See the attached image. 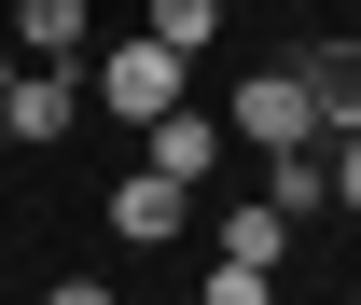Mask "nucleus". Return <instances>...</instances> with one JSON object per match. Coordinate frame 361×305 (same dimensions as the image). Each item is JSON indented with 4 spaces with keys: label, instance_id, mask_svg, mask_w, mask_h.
Instances as JSON below:
<instances>
[{
    "label": "nucleus",
    "instance_id": "nucleus-7",
    "mask_svg": "<svg viewBox=\"0 0 361 305\" xmlns=\"http://www.w3.org/2000/svg\"><path fill=\"white\" fill-rule=\"evenodd\" d=\"M14 42L42 56V70H70L84 56V0H14Z\"/></svg>",
    "mask_w": 361,
    "mask_h": 305
},
{
    "label": "nucleus",
    "instance_id": "nucleus-2",
    "mask_svg": "<svg viewBox=\"0 0 361 305\" xmlns=\"http://www.w3.org/2000/svg\"><path fill=\"white\" fill-rule=\"evenodd\" d=\"M223 125H236V139H264V153H306V139H319V97H306V70H250Z\"/></svg>",
    "mask_w": 361,
    "mask_h": 305
},
{
    "label": "nucleus",
    "instance_id": "nucleus-6",
    "mask_svg": "<svg viewBox=\"0 0 361 305\" xmlns=\"http://www.w3.org/2000/svg\"><path fill=\"white\" fill-rule=\"evenodd\" d=\"M209 153H223V111H153V167L167 180H209Z\"/></svg>",
    "mask_w": 361,
    "mask_h": 305
},
{
    "label": "nucleus",
    "instance_id": "nucleus-14",
    "mask_svg": "<svg viewBox=\"0 0 361 305\" xmlns=\"http://www.w3.org/2000/svg\"><path fill=\"white\" fill-rule=\"evenodd\" d=\"M0 84H14V56H0Z\"/></svg>",
    "mask_w": 361,
    "mask_h": 305
},
{
    "label": "nucleus",
    "instance_id": "nucleus-5",
    "mask_svg": "<svg viewBox=\"0 0 361 305\" xmlns=\"http://www.w3.org/2000/svg\"><path fill=\"white\" fill-rule=\"evenodd\" d=\"M306 70V97H319V139H361V42H319V56H292Z\"/></svg>",
    "mask_w": 361,
    "mask_h": 305
},
{
    "label": "nucleus",
    "instance_id": "nucleus-12",
    "mask_svg": "<svg viewBox=\"0 0 361 305\" xmlns=\"http://www.w3.org/2000/svg\"><path fill=\"white\" fill-rule=\"evenodd\" d=\"M334 194H348V208H361V139H334Z\"/></svg>",
    "mask_w": 361,
    "mask_h": 305
},
{
    "label": "nucleus",
    "instance_id": "nucleus-1",
    "mask_svg": "<svg viewBox=\"0 0 361 305\" xmlns=\"http://www.w3.org/2000/svg\"><path fill=\"white\" fill-rule=\"evenodd\" d=\"M84 97H97V111H126V125H153V111H180V56L153 42V28H126V42H97Z\"/></svg>",
    "mask_w": 361,
    "mask_h": 305
},
{
    "label": "nucleus",
    "instance_id": "nucleus-10",
    "mask_svg": "<svg viewBox=\"0 0 361 305\" xmlns=\"http://www.w3.org/2000/svg\"><path fill=\"white\" fill-rule=\"evenodd\" d=\"M209 28H223V0H153V42H167V56H195Z\"/></svg>",
    "mask_w": 361,
    "mask_h": 305
},
{
    "label": "nucleus",
    "instance_id": "nucleus-15",
    "mask_svg": "<svg viewBox=\"0 0 361 305\" xmlns=\"http://www.w3.org/2000/svg\"><path fill=\"white\" fill-rule=\"evenodd\" d=\"M348 305H361V292H348Z\"/></svg>",
    "mask_w": 361,
    "mask_h": 305
},
{
    "label": "nucleus",
    "instance_id": "nucleus-11",
    "mask_svg": "<svg viewBox=\"0 0 361 305\" xmlns=\"http://www.w3.org/2000/svg\"><path fill=\"white\" fill-rule=\"evenodd\" d=\"M209 305H264V263H209Z\"/></svg>",
    "mask_w": 361,
    "mask_h": 305
},
{
    "label": "nucleus",
    "instance_id": "nucleus-4",
    "mask_svg": "<svg viewBox=\"0 0 361 305\" xmlns=\"http://www.w3.org/2000/svg\"><path fill=\"white\" fill-rule=\"evenodd\" d=\"M180 194H195V180H167V167H139L126 194H111V208H97V222H111V236H126V250H167V236H180Z\"/></svg>",
    "mask_w": 361,
    "mask_h": 305
},
{
    "label": "nucleus",
    "instance_id": "nucleus-13",
    "mask_svg": "<svg viewBox=\"0 0 361 305\" xmlns=\"http://www.w3.org/2000/svg\"><path fill=\"white\" fill-rule=\"evenodd\" d=\"M42 305H111V292H97V278H56V292H42Z\"/></svg>",
    "mask_w": 361,
    "mask_h": 305
},
{
    "label": "nucleus",
    "instance_id": "nucleus-3",
    "mask_svg": "<svg viewBox=\"0 0 361 305\" xmlns=\"http://www.w3.org/2000/svg\"><path fill=\"white\" fill-rule=\"evenodd\" d=\"M84 111H97V97L70 84V70H42V56H28V70L0 84V125H14V139H70V125H84Z\"/></svg>",
    "mask_w": 361,
    "mask_h": 305
},
{
    "label": "nucleus",
    "instance_id": "nucleus-9",
    "mask_svg": "<svg viewBox=\"0 0 361 305\" xmlns=\"http://www.w3.org/2000/svg\"><path fill=\"white\" fill-rule=\"evenodd\" d=\"M278 236H292L278 208H236V222H223V263H264V278H278Z\"/></svg>",
    "mask_w": 361,
    "mask_h": 305
},
{
    "label": "nucleus",
    "instance_id": "nucleus-8",
    "mask_svg": "<svg viewBox=\"0 0 361 305\" xmlns=\"http://www.w3.org/2000/svg\"><path fill=\"white\" fill-rule=\"evenodd\" d=\"M319 194H334V153H319V139H306V153H278V180H264V208H278V222H306Z\"/></svg>",
    "mask_w": 361,
    "mask_h": 305
}]
</instances>
